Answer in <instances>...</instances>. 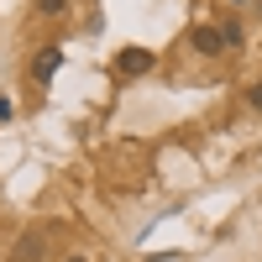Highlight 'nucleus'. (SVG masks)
I'll list each match as a JSON object with an SVG mask.
<instances>
[{
	"mask_svg": "<svg viewBox=\"0 0 262 262\" xmlns=\"http://www.w3.org/2000/svg\"><path fill=\"white\" fill-rule=\"evenodd\" d=\"M147 69H152V53H147V48H121V53H116V74H121V79H137V74H147Z\"/></svg>",
	"mask_w": 262,
	"mask_h": 262,
	"instance_id": "f257e3e1",
	"label": "nucleus"
},
{
	"mask_svg": "<svg viewBox=\"0 0 262 262\" xmlns=\"http://www.w3.org/2000/svg\"><path fill=\"white\" fill-rule=\"evenodd\" d=\"M189 48L215 58V53H226V37H221V27H194V32H189Z\"/></svg>",
	"mask_w": 262,
	"mask_h": 262,
	"instance_id": "f03ea898",
	"label": "nucleus"
},
{
	"mask_svg": "<svg viewBox=\"0 0 262 262\" xmlns=\"http://www.w3.org/2000/svg\"><path fill=\"white\" fill-rule=\"evenodd\" d=\"M58 69H63V48H42V53L32 58V79H37V84H48Z\"/></svg>",
	"mask_w": 262,
	"mask_h": 262,
	"instance_id": "7ed1b4c3",
	"label": "nucleus"
},
{
	"mask_svg": "<svg viewBox=\"0 0 262 262\" xmlns=\"http://www.w3.org/2000/svg\"><path fill=\"white\" fill-rule=\"evenodd\" d=\"M11 262H42V236H21L16 252H11Z\"/></svg>",
	"mask_w": 262,
	"mask_h": 262,
	"instance_id": "20e7f679",
	"label": "nucleus"
},
{
	"mask_svg": "<svg viewBox=\"0 0 262 262\" xmlns=\"http://www.w3.org/2000/svg\"><path fill=\"white\" fill-rule=\"evenodd\" d=\"M221 37H226V48H242V21H226Z\"/></svg>",
	"mask_w": 262,
	"mask_h": 262,
	"instance_id": "39448f33",
	"label": "nucleus"
},
{
	"mask_svg": "<svg viewBox=\"0 0 262 262\" xmlns=\"http://www.w3.org/2000/svg\"><path fill=\"white\" fill-rule=\"evenodd\" d=\"M37 11L42 16H58V11H69V0H37Z\"/></svg>",
	"mask_w": 262,
	"mask_h": 262,
	"instance_id": "423d86ee",
	"label": "nucleus"
},
{
	"mask_svg": "<svg viewBox=\"0 0 262 262\" xmlns=\"http://www.w3.org/2000/svg\"><path fill=\"white\" fill-rule=\"evenodd\" d=\"M16 116V105H11V95H0V121H11Z\"/></svg>",
	"mask_w": 262,
	"mask_h": 262,
	"instance_id": "0eeeda50",
	"label": "nucleus"
},
{
	"mask_svg": "<svg viewBox=\"0 0 262 262\" xmlns=\"http://www.w3.org/2000/svg\"><path fill=\"white\" fill-rule=\"evenodd\" d=\"M247 100H252V111H262V84H252V90H247Z\"/></svg>",
	"mask_w": 262,
	"mask_h": 262,
	"instance_id": "6e6552de",
	"label": "nucleus"
},
{
	"mask_svg": "<svg viewBox=\"0 0 262 262\" xmlns=\"http://www.w3.org/2000/svg\"><path fill=\"white\" fill-rule=\"evenodd\" d=\"M69 262H90V257H69Z\"/></svg>",
	"mask_w": 262,
	"mask_h": 262,
	"instance_id": "1a4fd4ad",
	"label": "nucleus"
}]
</instances>
